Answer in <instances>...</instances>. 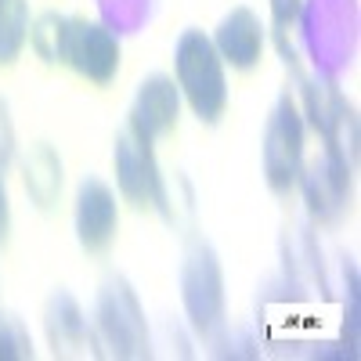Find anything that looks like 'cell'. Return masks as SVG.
I'll use <instances>...</instances> for the list:
<instances>
[{
    "label": "cell",
    "instance_id": "obj_8",
    "mask_svg": "<svg viewBox=\"0 0 361 361\" xmlns=\"http://www.w3.org/2000/svg\"><path fill=\"white\" fill-rule=\"evenodd\" d=\"M76 238L83 253H105L119 228V209H116V192L98 177L80 180L76 188Z\"/></svg>",
    "mask_w": 361,
    "mask_h": 361
},
{
    "label": "cell",
    "instance_id": "obj_11",
    "mask_svg": "<svg viewBox=\"0 0 361 361\" xmlns=\"http://www.w3.org/2000/svg\"><path fill=\"white\" fill-rule=\"evenodd\" d=\"M47 336H51V350L58 357H83L90 347V333H87V322L76 307V300L58 293L51 296L47 304Z\"/></svg>",
    "mask_w": 361,
    "mask_h": 361
},
{
    "label": "cell",
    "instance_id": "obj_10",
    "mask_svg": "<svg viewBox=\"0 0 361 361\" xmlns=\"http://www.w3.org/2000/svg\"><path fill=\"white\" fill-rule=\"evenodd\" d=\"M304 173V192H307V206L314 221H333L350 192V170L343 163H336L329 152H322V159H314Z\"/></svg>",
    "mask_w": 361,
    "mask_h": 361
},
{
    "label": "cell",
    "instance_id": "obj_9",
    "mask_svg": "<svg viewBox=\"0 0 361 361\" xmlns=\"http://www.w3.org/2000/svg\"><path fill=\"white\" fill-rule=\"evenodd\" d=\"M221 54V62L238 69V73H250L260 58H264V44H267V25L250 11V8H231L221 25H217V33L209 37Z\"/></svg>",
    "mask_w": 361,
    "mask_h": 361
},
{
    "label": "cell",
    "instance_id": "obj_14",
    "mask_svg": "<svg viewBox=\"0 0 361 361\" xmlns=\"http://www.w3.org/2000/svg\"><path fill=\"white\" fill-rule=\"evenodd\" d=\"M66 29L69 18L58 11H44L29 22V47L37 51V58H44L47 66L66 62Z\"/></svg>",
    "mask_w": 361,
    "mask_h": 361
},
{
    "label": "cell",
    "instance_id": "obj_15",
    "mask_svg": "<svg viewBox=\"0 0 361 361\" xmlns=\"http://www.w3.org/2000/svg\"><path fill=\"white\" fill-rule=\"evenodd\" d=\"M300 11H304V0H271V33H275V44H279L286 62H293L289 37L300 25Z\"/></svg>",
    "mask_w": 361,
    "mask_h": 361
},
{
    "label": "cell",
    "instance_id": "obj_5",
    "mask_svg": "<svg viewBox=\"0 0 361 361\" xmlns=\"http://www.w3.org/2000/svg\"><path fill=\"white\" fill-rule=\"evenodd\" d=\"M98 333L105 340V354L112 357H148V329L137 307V296L123 279H109L98 304Z\"/></svg>",
    "mask_w": 361,
    "mask_h": 361
},
{
    "label": "cell",
    "instance_id": "obj_3",
    "mask_svg": "<svg viewBox=\"0 0 361 361\" xmlns=\"http://www.w3.org/2000/svg\"><path fill=\"white\" fill-rule=\"evenodd\" d=\"M112 163H116L119 195H123L130 206H137V209L156 206V209H163V217H173L170 206H166V188H163V173H159L156 152L145 137H137L130 127H123L116 134Z\"/></svg>",
    "mask_w": 361,
    "mask_h": 361
},
{
    "label": "cell",
    "instance_id": "obj_13",
    "mask_svg": "<svg viewBox=\"0 0 361 361\" xmlns=\"http://www.w3.org/2000/svg\"><path fill=\"white\" fill-rule=\"evenodd\" d=\"M29 40V0H0V66H15Z\"/></svg>",
    "mask_w": 361,
    "mask_h": 361
},
{
    "label": "cell",
    "instance_id": "obj_17",
    "mask_svg": "<svg viewBox=\"0 0 361 361\" xmlns=\"http://www.w3.org/2000/svg\"><path fill=\"white\" fill-rule=\"evenodd\" d=\"M11 159H15V123H11L8 102L0 98V173H8Z\"/></svg>",
    "mask_w": 361,
    "mask_h": 361
},
{
    "label": "cell",
    "instance_id": "obj_16",
    "mask_svg": "<svg viewBox=\"0 0 361 361\" xmlns=\"http://www.w3.org/2000/svg\"><path fill=\"white\" fill-rule=\"evenodd\" d=\"M33 347H29V336L22 333V325L8 314H0V361H11V357H29Z\"/></svg>",
    "mask_w": 361,
    "mask_h": 361
},
{
    "label": "cell",
    "instance_id": "obj_4",
    "mask_svg": "<svg viewBox=\"0 0 361 361\" xmlns=\"http://www.w3.org/2000/svg\"><path fill=\"white\" fill-rule=\"evenodd\" d=\"M180 296H185V311L195 325L199 336H209L224 318V279L221 264L206 243H195L180 267Z\"/></svg>",
    "mask_w": 361,
    "mask_h": 361
},
{
    "label": "cell",
    "instance_id": "obj_2",
    "mask_svg": "<svg viewBox=\"0 0 361 361\" xmlns=\"http://www.w3.org/2000/svg\"><path fill=\"white\" fill-rule=\"evenodd\" d=\"M304 170V116L286 94L264 130V177L275 195H289Z\"/></svg>",
    "mask_w": 361,
    "mask_h": 361
},
{
    "label": "cell",
    "instance_id": "obj_1",
    "mask_svg": "<svg viewBox=\"0 0 361 361\" xmlns=\"http://www.w3.org/2000/svg\"><path fill=\"white\" fill-rule=\"evenodd\" d=\"M173 80L180 98L202 123H217L228 109V80L224 62L202 29H185L173 47Z\"/></svg>",
    "mask_w": 361,
    "mask_h": 361
},
{
    "label": "cell",
    "instance_id": "obj_7",
    "mask_svg": "<svg viewBox=\"0 0 361 361\" xmlns=\"http://www.w3.org/2000/svg\"><path fill=\"white\" fill-rule=\"evenodd\" d=\"M177 112H180V90L177 80L152 73L134 94V105L127 112V127L145 137L148 145H156L159 137L177 130Z\"/></svg>",
    "mask_w": 361,
    "mask_h": 361
},
{
    "label": "cell",
    "instance_id": "obj_18",
    "mask_svg": "<svg viewBox=\"0 0 361 361\" xmlns=\"http://www.w3.org/2000/svg\"><path fill=\"white\" fill-rule=\"evenodd\" d=\"M11 231V206H8V192H4V173H0V246L8 243Z\"/></svg>",
    "mask_w": 361,
    "mask_h": 361
},
{
    "label": "cell",
    "instance_id": "obj_12",
    "mask_svg": "<svg viewBox=\"0 0 361 361\" xmlns=\"http://www.w3.org/2000/svg\"><path fill=\"white\" fill-rule=\"evenodd\" d=\"M22 180L29 199L37 202V209H51L62 195V159L47 141H37L22 159Z\"/></svg>",
    "mask_w": 361,
    "mask_h": 361
},
{
    "label": "cell",
    "instance_id": "obj_6",
    "mask_svg": "<svg viewBox=\"0 0 361 361\" xmlns=\"http://www.w3.org/2000/svg\"><path fill=\"white\" fill-rule=\"evenodd\" d=\"M66 66L94 87H109L119 73V40L109 25L90 18H69Z\"/></svg>",
    "mask_w": 361,
    "mask_h": 361
}]
</instances>
